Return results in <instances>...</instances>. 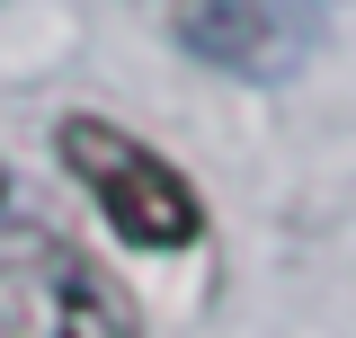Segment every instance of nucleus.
Instances as JSON below:
<instances>
[{"mask_svg":"<svg viewBox=\"0 0 356 338\" xmlns=\"http://www.w3.org/2000/svg\"><path fill=\"white\" fill-rule=\"evenodd\" d=\"M170 36L232 81H285L303 63V27L276 0H170Z\"/></svg>","mask_w":356,"mask_h":338,"instance_id":"2","label":"nucleus"},{"mask_svg":"<svg viewBox=\"0 0 356 338\" xmlns=\"http://www.w3.org/2000/svg\"><path fill=\"white\" fill-rule=\"evenodd\" d=\"M54 152H63V169L89 187V205H98V223H107L116 241H134V250H187V241L205 232L196 187H187L152 143H134L125 125H107V116H63V125H54Z\"/></svg>","mask_w":356,"mask_h":338,"instance_id":"1","label":"nucleus"},{"mask_svg":"<svg viewBox=\"0 0 356 338\" xmlns=\"http://www.w3.org/2000/svg\"><path fill=\"white\" fill-rule=\"evenodd\" d=\"M54 338H143L125 321V303L107 294L89 267H63V294H54Z\"/></svg>","mask_w":356,"mask_h":338,"instance_id":"3","label":"nucleus"}]
</instances>
